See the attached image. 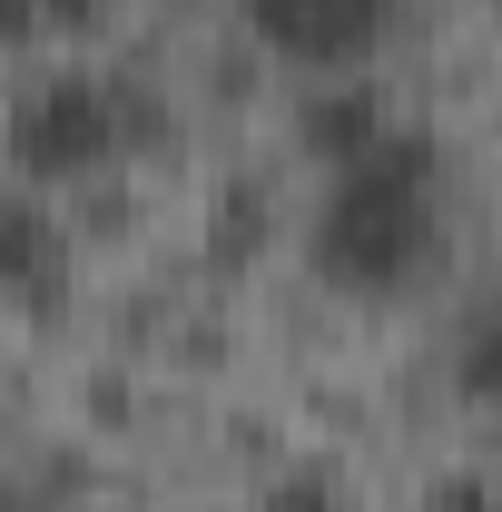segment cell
Masks as SVG:
<instances>
[{
    "label": "cell",
    "mask_w": 502,
    "mask_h": 512,
    "mask_svg": "<svg viewBox=\"0 0 502 512\" xmlns=\"http://www.w3.org/2000/svg\"><path fill=\"white\" fill-rule=\"evenodd\" d=\"M443 237V158L424 128H394L384 148H365L355 168H335L325 197H315L306 256L325 286H355V296H384L404 276H424V256Z\"/></svg>",
    "instance_id": "1"
},
{
    "label": "cell",
    "mask_w": 502,
    "mask_h": 512,
    "mask_svg": "<svg viewBox=\"0 0 502 512\" xmlns=\"http://www.w3.org/2000/svg\"><path fill=\"white\" fill-rule=\"evenodd\" d=\"M148 128H158V109H148L128 79L50 69V79H30L20 109H10V158H20L30 178H89V168H109L119 148H138Z\"/></svg>",
    "instance_id": "2"
},
{
    "label": "cell",
    "mask_w": 502,
    "mask_h": 512,
    "mask_svg": "<svg viewBox=\"0 0 502 512\" xmlns=\"http://www.w3.org/2000/svg\"><path fill=\"white\" fill-rule=\"evenodd\" d=\"M247 30L276 60L335 69V60H365V50H375L384 0H247Z\"/></svg>",
    "instance_id": "3"
},
{
    "label": "cell",
    "mask_w": 502,
    "mask_h": 512,
    "mask_svg": "<svg viewBox=\"0 0 502 512\" xmlns=\"http://www.w3.org/2000/svg\"><path fill=\"white\" fill-rule=\"evenodd\" d=\"M0 276H10V296H20L30 316L60 296V227H50V207L30 188L10 197V217H0Z\"/></svg>",
    "instance_id": "4"
},
{
    "label": "cell",
    "mask_w": 502,
    "mask_h": 512,
    "mask_svg": "<svg viewBox=\"0 0 502 512\" xmlns=\"http://www.w3.org/2000/svg\"><path fill=\"white\" fill-rule=\"evenodd\" d=\"M296 138H306L325 168H355L365 148H384L394 128H384V109L365 99V89H315L306 109H296Z\"/></svg>",
    "instance_id": "5"
},
{
    "label": "cell",
    "mask_w": 502,
    "mask_h": 512,
    "mask_svg": "<svg viewBox=\"0 0 502 512\" xmlns=\"http://www.w3.org/2000/svg\"><path fill=\"white\" fill-rule=\"evenodd\" d=\"M256 237H266V197H256V188H227V197H217V227H207V256H217V266H247Z\"/></svg>",
    "instance_id": "6"
},
{
    "label": "cell",
    "mask_w": 502,
    "mask_h": 512,
    "mask_svg": "<svg viewBox=\"0 0 502 512\" xmlns=\"http://www.w3.org/2000/svg\"><path fill=\"white\" fill-rule=\"evenodd\" d=\"M453 384L473 394V404H502V306L473 335H463V355H453Z\"/></svg>",
    "instance_id": "7"
},
{
    "label": "cell",
    "mask_w": 502,
    "mask_h": 512,
    "mask_svg": "<svg viewBox=\"0 0 502 512\" xmlns=\"http://www.w3.org/2000/svg\"><path fill=\"white\" fill-rule=\"evenodd\" d=\"M266 512H345V483L315 463V473H276L266 483Z\"/></svg>",
    "instance_id": "8"
},
{
    "label": "cell",
    "mask_w": 502,
    "mask_h": 512,
    "mask_svg": "<svg viewBox=\"0 0 502 512\" xmlns=\"http://www.w3.org/2000/svg\"><path fill=\"white\" fill-rule=\"evenodd\" d=\"M10 10V30L30 40V30H89L99 20V0H0Z\"/></svg>",
    "instance_id": "9"
},
{
    "label": "cell",
    "mask_w": 502,
    "mask_h": 512,
    "mask_svg": "<svg viewBox=\"0 0 502 512\" xmlns=\"http://www.w3.org/2000/svg\"><path fill=\"white\" fill-rule=\"evenodd\" d=\"M434 512H502V493H493V483H473V473H443V483H434Z\"/></svg>",
    "instance_id": "10"
}]
</instances>
